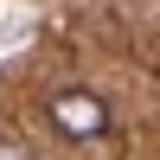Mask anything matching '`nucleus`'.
<instances>
[{
  "label": "nucleus",
  "instance_id": "obj_1",
  "mask_svg": "<svg viewBox=\"0 0 160 160\" xmlns=\"http://www.w3.org/2000/svg\"><path fill=\"white\" fill-rule=\"evenodd\" d=\"M51 128H58L64 141H102L109 135V102L90 96V90H58V96L45 102Z\"/></svg>",
  "mask_w": 160,
  "mask_h": 160
},
{
  "label": "nucleus",
  "instance_id": "obj_2",
  "mask_svg": "<svg viewBox=\"0 0 160 160\" xmlns=\"http://www.w3.org/2000/svg\"><path fill=\"white\" fill-rule=\"evenodd\" d=\"M0 160H38L32 148H19V141H13V148H0Z\"/></svg>",
  "mask_w": 160,
  "mask_h": 160
}]
</instances>
